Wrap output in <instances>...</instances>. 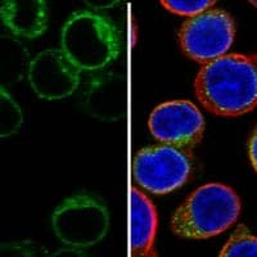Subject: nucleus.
Returning <instances> with one entry per match:
<instances>
[{
  "instance_id": "obj_1",
  "label": "nucleus",
  "mask_w": 257,
  "mask_h": 257,
  "mask_svg": "<svg viewBox=\"0 0 257 257\" xmlns=\"http://www.w3.org/2000/svg\"><path fill=\"white\" fill-rule=\"evenodd\" d=\"M257 56L231 53L203 64L194 80L197 99L211 113L240 117L257 107Z\"/></svg>"
},
{
  "instance_id": "obj_2",
  "label": "nucleus",
  "mask_w": 257,
  "mask_h": 257,
  "mask_svg": "<svg viewBox=\"0 0 257 257\" xmlns=\"http://www.w3.org/2000/svg\"><path fill=\"white\" fill-rule=\"evenodd\" d=\"M242 212V201L233 188L208 183L197 188L174 212L170 226L185 239H208L230 229Z\"/></svg>"
},
{
  "instance_id": "obj_3",
  "label": "nucleus",
  "mask_w": 257,
  "mask_h": 257,
  "mask_svg": "<svg viewBox=\"0 0 257 257\" xmlns=\"http://www.w3.org/2000/svg\"><path fill=\"white\" fill-rule=\"evenodd\" d=\"M121 35L109 18L90 11L68 17L61 32V50L79 71H99L120 56Z\"/></svg>"
},
{
  "instance_id": "obj_4",
  "label": "nucleus",
  "mask_w": 257,
  "mask_h": 257,
  "mask_svg": "<svg viewBox=\"0 0 257 257\" xmlns=\"http://www.w3.org/2000/svg\"><path fill=\"white\" fill-rule=\"evenodd\" d=\"M52 228L66 247L90 248L109 230V211L104 202L89 193L64 199L52 215Z\"/></svg>"
},
{
  "instance_id": "obj_5",
  "label": "nucleus",
  "mask_w": 257,
  "mask_h": 257,
  "mask_svg": "<svg viewBox=\"0 0 257 257\" xmlns=\"http://www.w3.org/2000/svg\"><path fill=\"white\" fill-rule=\"evenodd\" d=\"M193 171L187 149L166 144L142 148L133 161V178L139 187L153 194H167L183 187Z\"/></svg>"
},
{
  "instance_id": "obj_6",
  "label": "nucleus",
  "mask_w": 257,
  "mask_h": 257,
  "mask_svg": "<svg viewBox=\"0 0 257 257\" xmlns=\"http://www.w3.org/2000/svg\"><path fill=\"white\" fill-rule=\"evenodd\" d=\"M235 38V24L230 13L224 9H208L185 21L179 41L183 52L190 59L201 63L225 56Z\"/></svg>"
},
{
  "instance_id": "obj_7",
  "label": "nucleus",
  "mask_w": 257,
  "mask_h": 257,
  "mask_svg": "<svg viewBox=\"0 0 257 257\" xmlns=\"http://www.w3.org/2000/svg\"><path fill=\"white\" fill-rule=\"evenodd\" d=\"M148 128L162 144L188 149L202 141L205 118L198 107L189 100H171L153 109L149 114Z\"/></svg>"
},
{
  "instance_id": "obj_8",
  "label": "nucleus",
  "mask_w": 257,
  "mask_h": 257,
  "mask_svg": "<svg viewBox=\"0 0 257 257\" xmlns=\"http://www.w3.org/2000/svg\"><path fill=\"white\" fill-rule=\"evenodd\" d=\"M80 73L61 49H45L30 62L27 80L39 98L59 100L76 91Z\"/></svg>"
},
{
  "instance_id": "obj_9",
  "label": "nucleus",
  "mask_w": 257,
  "mask_h": 257,
  "mask_svg": "<svg viewBox=\"0 0 257 257\" xmlns=\"http://www.w3.org/2000/svg\"><path fill=\"white\" fill-rule=\"evenodd\" d=\"M84 107L95 120L116 122L126 114V77L120 72L96 75L84 93Z\"/></svg>"
},
{
  "instance_id": "obj_10",
  "label": "nucleus",
  "mask_w": 257,
  "mask_h": 257,
  "mask_svg": "<svg viewBox=\"0 0 257 257\" xmlns=\"http://www.w3.org/2000/svg\"><path fill=\"white\" fill-rule=\"evenodd\" d=\"M49 11L43 0H7L0 4V21L13 36L35 39L48 29Z\"/></svg>"
},
{
  "instance_id": "obj_11",
  "label": "nucleus",
  "mask_w": 257,
  "mask_h": 257,
  "mask_svg": "<svg viewBox=\"0 0 257 257\" xmlns=\"http://www.w3.org/2000/svg\"><path fill=\"white\" fill-rule=\"evenodd\" d=\"M132 257H157L155 251L157 212L152 201L143 192L132 189Z\"/></svg>"
},
{
  "instance_id": "obj_12",
  "label": "nucleus",
  "mask_w": 257,
  "mask_h": 257,
  "mask_svg": "<svg viewBox=\"0 0 257 257\" xmlns=\"http://www.w3.org/2000/svg\"><path fill=\"white\" fill-rule=\"evenodd\" d=\"M30 52L18 38L0 34V86L8 88L27 77Z\"/></svg>"
},
{
  "instance_id": "obj_13",
  "label": "nucleus",
  "mask_w": 257,
  "mask_h": 257,
  "mask_svg": "<svg viewBox=\"0 0 257 257\" xmlns=\"http://www.w3.org/2000/svg\"><path fill=\"white\" fill-rule=\"evenodd\" d=\"M24 123V113L6 88L0 86V139L15 135Z\"/></svg>"
},
{
  "instance_id": "obj_14",
  "label": "nucleus",
  "mask_w": 257,
  "mask_h": 257,
  "mask_svg": "<svg viewBox=\"0 0 257 257\" xmlns=\"http://www.w3.org/2000/svg\"><path fill=\"white\" fill-rule=\"evenodd\" d=\"M219 257H257V237L240 225L225 243Z\"/></svg>"
},
{
  "instance_id": "obj_15",
  "label": "nucleus",
  "mask_w": 257,
  "mask_h": 257,
  "mask_svg": "<svg viewBox=\"0 0 257 257\" xmlns=\"http://www.w3.org/2000/svg\"><path fill=\"white\" fill-rule=\"evenodd\" d=\"M216 2H211V0H197V2H193V0H162L161 4L170 11L171 13H175L178 16H185V17L193 18L196 16L201 15V13L206 12L208 9H211V7L215 6Z\"/></svg>"
},
{
  "instance_id": "obj_16",
  "label": "nucleus",
  "mask_w": 257,
  "mask_h": 257,
  "mask_svg": "<svg viewBox=\"0 0 257 257\" xmlns=\"http://www.w3.org/2000/svg\"><path fill=\"white\" fill-rule=\"evenodd\" d=\"M0 257H48L44 249L32 240H16L0 244Z\"/></svg>"
},
{
  "instance_id": "obj_17",
  "label": "nucleus",
  "mask_w": 257,
  "mask_h": 257,
  "mask_svg": "<svg viewBox=\"0 0 257 257\" xmlns=\"http://www.w3.org/2000/svg\"><path fill=\"white\" fill-rule=\"evenodd\" d=\"M48 257H90L84 249H76V248H70V247H63L53 253H50Z\"/></svg>"
},
{
  "instance_id": "obj_18",
  "label": "nucleus",
  "mask_w": 257,
  "mask_h": 257,
  "mask_svg": "<svg viewBox=\"0 0 257 257\" xmlns=\"http://www.w3.org/2000/svg\"><path fill=\"white\" fill-rule=\"evenodd\" d=\"M248 156L249 160H251L252 166H253L254 171L257 173V126L248 141Z\"/></svg>"
},
{
  "instance_id": "obj_19",
  "label": "nucleus",
  "mask_w": 257,
  "mask_h": 257,
  "mask_svg": "<svg viewBox=\"0 0 257 257\" xmlns=\"http://www.w3.org/2000/svg\"><path fill=\"white\" fill-rule=\"evenodd\" d=\"M85 4H88L89 7H91V8H95V9H107V8H113V7L118 6V2L117 0H114V2H109V0H94V2H91V0H86L85 2Z\"/></svg>"
},
{
  "instance_id": "obj_20",
  "label": "nucleus",
  "mask_w": 257,
  "mask_h": 257,
  "mask_svg": "<svg viewBox=\"0 0 257 257\" xmlns=\"http://www.w3.org/2000/svg\"><path fill=\"white\" fill-rule=\"evenodd\" d=\"M249 3H251L252 6H254L257 8V0H253V2H249Z\"/></svg>"
},
{
  "instance_id": "obj_21",
  "label": "nucleus",
  "mask_w": 257,
  "mask_h": 257,
  "mask_svg": "<svg viewBox=\"0 0 257 257\" xmlns=\"http://www.w3.org/2000/svg\"><path fill=\"white\" fill-rule=\"evenodd\" d=\"M256 70H257V62H256Z\"/></svg>"
}]
</instances>
